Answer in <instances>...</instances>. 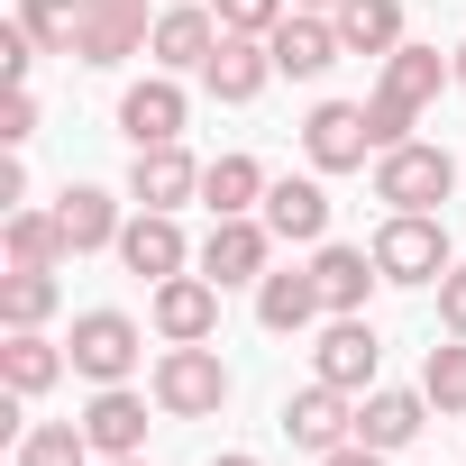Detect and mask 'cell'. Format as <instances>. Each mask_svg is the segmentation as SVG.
Listing matches in <instances>:
<instances>
[{
  "mask_svg": "<svg viewBox=\"0 0 466 466\" xmlns=\"http://www.w3.org/2000/svg\"><path fill=\"white\" fill-rule=\"evenodd\" d=\"M366 147H375V128H366V110H357V101H320V110L302 119V156H311L320 174L366 165Z\"/></svg>",
  "mask_w": 466,
  "mask_h": 466,
  "instance_id": "cell-9",
  "label": "cell"
},
{
  "mask_svg": "<svg viewBox=\"0 0 466 466\" xmlns=\"http://www.w3.org/2000/svg\"><path fill=\"white\" fill-rule=\"evenodd\" d=\"M19 28H28L46 56H74V37H83V0H19Z\"/></svg>",
  "mask_w": 466,
  "mask_h": 466,
  "instance_id": "cell-30",
  "label": "cell"
},
{
  "mask_svg": "<svg viewBox=\"0 0 466 466\" xmlns=\"http://www.w3.org/2000/svg\"><path fill=\"white\" fill-rule=\"evenodd\" d=\"M420 393H430V411H466V339L430 348V366H420Z\"/></svg>",
  "mask_w": 466,
  "mask_h": 466,
  "instance_id": "cell-31",
  "label": "cell"
},
{
  "mask_svg": "<svg viewBox=\"0 0 466 466\" xmlns=\"http://www.w3.org/2000/svg\"><path fill=\"white\" fill-rule=\"evenodd\" d=\"M101 448L83 439V420H28V439H19V466H92Z\"/></svg>",
  "mask_w": 466,
  "mask_h": 466,
  "instance_id": "cell-29",
  "label": "cell"
},
{
  "mask_svg": "<svg viewBox=\"0 0 466 466\" xmlns=\"http://www.w3.org/2000/svg\"><path fill=\"white\" fill-rule=\"evenodd\" d=\"M375 329H366V311H329V329H320V348H311V375L320 384H339V393H366L375 384Z\"/></svg>",
  "mask_w": 466,
  "mask_h": 466,
  "instance_id": "cell-6",
  "label": "cell"
},
{
  "mask_svg": "<svg viewBox=\"0 0 466 466\" xmlns=\"http://www.w3.org/2000/svg\"><path fill=\"white\" fill-rule=\"evenodd\" d=\"M375 266H384V284H439L448 275V228L430 210H393L375 228Z\"/></svg>",
  "mask_w": 466,
  "mask_h": 466,
  "instance_id": "cell-3",
  "label": "cell"
},
{
  "mask_svg": "<svg viewBox=\"0 0 466 466\" xmlns=\"http://www.w3.org/2000/svg\"><path fill=\"white\" fill-rule=\"evenodd\" d=\"M156 329H165V348L210 339V329H219V284H210V275H165V284H156Z\"/></svg>",
  "mask_w": 466,
  "mask_h": 466,
  "instance_id": "cell-11",
  "label": "cell"
},
{
  "mask_svg": "<svg viewBox=\"0 0 466 466\" xmlns=\"http://www.w3.org/2000/svg\"><path fill=\"white\" fill-rule=\"evenodd\" d=\"M28 137H37V92L10 83V101H0V147H28Z\"/></svg>",
  "mask_w": 466,
  "mask_h": 466,
  "instance_id": "cell-34",
  "label": "cell"
},
{
  "mask_svg": "<svg viewBox=\"0 0 466 466\" xmlns=\"http://www.w3.org/2000/svg\"><path fill=\"white\" fill-rule=\"evenodd\" d=\"M46 311H56V266H10L0 275V320L10 329H46Z\"/></svg>",
  "mask_w": 466,
  "mask_h": 466,
  "instance_id": "cell-28",
  "label": "cell"
},
{
  "mask_svg": "<svg viewBox=\"0 0 466 466\" xmlns=\"http://www.w3.org/2000/svg\"><path fill=\"white\" fill-rule=\"evenodd\" d=\"M266 228H275V238H293V248H311L320 238V228H329V192L320 183H266Z\"/></svg>",
  "mask_w": 466,
  "mask_h": 466,
  "instance_id": "cell-22",
  "label": "cell"
},
{
  "mask_svg": "<svg viewBox=\"0 0 466 466\" xmlns=\"http://www.w3.org/2000/svg\"><path fill=\"white\" fill-rule=\"evenodd\" d=\"M411 119H420L411 101H393V92H375V101H366V128H375V156H384V147H402V137H411Z\"/></svg>",
  "mask_w": 466,
  "mask_h": 466,
  "instance_id": "cell-33",
  "label": "cell"
},
{
  "mask_svg": "<svg viewBox=\"0 0 466 466\" xmlns=\"http://www.w3.org/2000/svg\"><path fill=\"white\" fill-rule=\"evenodd\" d=\"M37 56H46V46H37V37H28L19 19L0 28V83H28V65H37Z\"/></svg>",
  "mask_w": 466,
  "mask_h": 466,
  "instance_id": "cell-35",
  "label": "cell"
},
{
  "mask_svg": "<svg viewBox=\"0 0 466 466\" xmlns=\"http://www.w3.org/2000/svg\"><path fill=\"white\" fill-rule=\"evenodd\" d=\"M101 466H147V457H101Z\"/></svg>",
  "mask_w": 466,
  "mask_h": 466,
  "instance_id": "cell-42",
  "label": "cell"
},
{
  "mask_svg": "<svg viewBox=\"0 0 466 466\" xmlns=\"http://www.w3.org/2000/svg\"><path fill=\"white\" fill-rule=\"evenodd\" d=\"M201 201H210V219L257 210V201H266V165H257V156H219V165H201Z\"/></svg>",
  "mask_w": 466,
  "mask_h": 466,
  "instance_id": "cell-24",
  "label": "cell"
},
{
  "mask_svg": "<svg viewBox=\"0 0 466 466\" xmlns=\"http://www.w3.org/2000/svg\"><path fill=\"white\" fill-rule=\"evenodd\" d=\"M210 10H219V28H238V37H275L293 0H210Z\"/></svg>",
  "mask_w": 466,
  "mask_h": 466,
  "instance_id": "cell-32",
  "label": "cell"
},
{
  "mask_svg": "<svg viewBox=\"0 0 466 466\" xmlns=\"http://www.w3.org/2000/svg\"><path fill=\"white\" fill-rule=\"evenodd\" d=\"M448 56H457V83H466V46H448Z\"/></svg>",
  "mask_w": 466,
  "mask_h": 466,
  "instance_id": "cell-41",
  "label": "cell"
},
{
  "mask_svg": "<svg viewBox=\"0 0 466 466\" xmlns=\"http://www.w3.org/2000/svg\"><path fill=\"white\" fill-rule=\"evenodd\" d=\"M101 10H147V0H101Z\"/></svg>",
  "mask_w": 466,
  "mask_h": 466,
  "instance_id": "cell-39",
  "label": "cell"
},
{
  "mask_svg": "<svg viewBox=\"0 0 466 466\" xmlns=\"http://www.w3.org/2000/svg\"><path fill=\"white\" fill-rule=\"evenodd\" d=\"M293 10H339V0H293Z\"/></svg>",
  "mask_w": 466,
  "mask_h": 466,
  "instance_id": "cell-40",
  "label": "cell"
},
{
  "mask_svg": "<svg viewBox=\"0 0 466 466\" xmlns=\"http://www.w3.org/2000/svg\"><path fill=\"white\" fill-rule=\"evenodd\" d=\"M83 439H92L101 457H137V448H147V393L101 384V393H92V411H83Z\"/></svg>",
  "mask_w": 466,
  "mask_h": 466,
  "instance_id": "cell-15",
  "label": "cell"
},
{
  "mask_svg": "<svg viewBox=\"0 0 466 466\" xmlns=\"http://www.w3.org/2000/svg\"><path fill=\"white\" fill-rule=\"evenodd\" d=\"M320 311H329V302H320V275H311V266H284V275L266 266V284H257V320H266L275 339H293V329H311Z\"/></svg>",
  "mask_w": 466,
  "mask_h": 466,
  "instance_id": "cell-14",
  "label": "cell"
},
{
  "mask_svg": "<svg viewBox=\"0 0 466 466\" xmlns=\"http://www.w3.org/2000/svg\"><path fill=\"white\" fill-rule=\"evenodd\" d=\"M56 375H65V348L46 329H10V348H0V384H10V393H46Z\"/></svg>",
  "mask_w": 466,
  "mask_h": 466,
  "instance_id": "cell-26",
  "label": "cell"
},
{
  "mask_svg": "<svg viewBox=\"0 0 466 466\" xmlns=\"http://www.w3.org/2000/svg\"><path fill=\"white\" fill-rule=\"evenodd\" d=\"M0 248H10V266H65L74 248H65V219L56 210H0Z\"/></svg>",
  "mask_w": 466,
  "mask_h": 466,
  "instance_id": "cell-23",
  "label": "cell"
},
{
  "mask_svg": "<svg viewBox=\"0 0 466 466\" xmlns=\"http://www.w3.org/2000/svg\"><path fill=\"white\" fill-rule=\"evenodd\" d=\"M420 420H430V393H357V439L366 448H411L420 439Z\"/></svg>",
  "mask_w": 466,
  "mask_h": 466,
  "instance_id": "cell-18",
  "label": "cell"
},
{
  "mask_svg": "<svg viewBox=\"0 0 466 466\" xmlns=\"http://www.w3.org/2000/svg\"><path fill=\"white\" fill-rule=\"evenodd\" d=\"M266 46H275V74H293V83H311V74H329V65L348 56V37H339L329 10H284V28H275Z\"/></svg>",
  "mask_w": 466,
  "mask_h": 466,
  "instance_id": "cell-8",
  "label": "cell"
},
{
  "mask_svg": "<svg viewBox=\"0 0 466 466\" xmlns=\"http://www.w3.org/2000/svg\"><path fill=\"white\" fill-rule=\"evenodd\" d=\"M339 37H348V56H393L402 46V0H339Z\"/></svg>",
  "mask_w": 466,
  "mask_h": 466,
  "instance_id": "cell-25",
  "label": "cell"
},
{
  "mask_svg": "<svg viewBox=\"0 0 466 466\" xmlns=\"http://www.w3.org/2000/svg\"><path fill=\"white\" fill-rule=\"evenodd\" d=\"M210 466H257V457H238V448H228V457H210Z\"/></svg>",
  "mask_w": 466,
  "mask_h": 466,
  "instance_id": "cell-38",
  "label": "cell"
},
{
  "mask_svg": "<svg viewBox=\"0 0 466 466\" xmlns=\"http://www.w3.org/2000/svg\"><path fill=\"white\" fill-rule=\"evenodd\" d=\"M65 348H74V375H92V384H128V366L147 357V339H137L128 311H83Z\"/></svg>",
  "mask_w": 466,
  "mask_h": 466,
  "instance_id": "cell-4",
  "label": "cell"
},
{
  "mask_svg": "<svg viewBox=\"0 0 466 466\" xmlns=\"http://www.w3.org/2000/svg\"><path fill=\"white\" fill-rule=\"evenodd\" d=\"M457 192V165H448V147H420V137H402V147H384L375 156V201H393V210H439Z\"/></svg>",
  "mask_w": 466,
  "mask_h": 466,
  "instance_id": "cell-2",
  "label": "cell"
},
{
  "mask_svg": "<svg viewBox=\"0 0 466 466\" xmlns=\"http://www.w3.org/2000/svg\"><path fill=\"white\" fill-rule=\"evenodd\" d=\"M439 320H448V339H466V266L439 275Z\"/></svg>",
  "mask_w": 466,
  "mask_h": 466,
  "instance_id": "cell-36",
  "label": "cell"
},
{
  "mask_svg": "<svg viewBox=\"0 0 466 466\" xmlns=\"http://www.w3.org/2000/svg\"><path fill=\"white\" fill-rule=\"evenodd\" d=\"M228 28L201 10V0H174V10L156 19V37H147V56L165 65V74H183V65H210V46H219Z\"/></svg>",
  "mask_w": 466,
  "mask_h": 466,
  "instance_id": "cell-13",
  "label": "cell"
},
{
  "mask_svg": "<svg viewBox=\"0 0 466 466\" xmlns=\"http://www.w3.org/2000/svg\"><path fill=\"white\" fill-rule=\"evenodd\" d=\"M311 275H320V302H329V311H366V293L384 284L375 248H320V257H311Z\"/></svg>",
  "mask_w": 466,
  "mask_h": 466,
  "instance_id": "cell-21",
  "label": "cell"
},
{
  "mask_svg": "<svg viewBox=\"0 0 466 466\" xmlns=\"http://www.w3.org/2000/svg\"><path fill=\"white\" fill-rule=\"evenodd\" d=\"M192 192H201V165L183 147H137V165H128V201L137 210H183Z\"/></svg>",
  "mask_w": 466,
  "mask_h": 466,
  "instance_id": "cell-10",
  "label": "cell"
},
{
  "mask_svg": "<svg viewBox=\"0 0 466 466\" xmlns=\"http://www.w3.org/2000/svg\"><path fill=\"white\" fill-rule=\"evenodd\" d=\"M266 257H275V228L266 219H210V238H201V275L228 293V284H266Z\"/></svg>",
  "mask_w": 466,
  "mask_h": 466,
  "instance_id": "cell-5",
  "label": "cell"
},
{
  "mask_svg": "<svg viewBox=\"0 0 466 466\" xmlns=\"http://www.w3.org/2000/svg\"><path fill=\"white\" fill-rule=\"evenodd\" d=\"M320 466H384V448H366V439H348V448H329Z\"/></svg>",
  "mask_w": 466,
  "mask_h": 466,
  "instance_id": "cell-37",
  "label": "cell"
},
{
  "mask_svg": "<svg viewBox=\"0 0 466 466\" xmlns=\"http://www.w3.org/2000/svg\"><path fill=\"white\" fill-rule=\"evenodd\" d=\"M201 83H210L219 101H257V92L275 83V46H266V37H238V28H228V37L210 46V65H201Z\"/></svg>",
  "mask_w": 466,
  "mask_h": 466,
  "instance_id": "cell-12",
  "label": "cell"
},
{
  "mask_svg": "<svg viewBox=\"0 0 466 466\" xmlns=\"http://www.w3.org/2000/svg\"><path fill=\"white\" fill-rule=\"evenodd\" d=\"M156 28H147V10H101V0H83V37H74V56L83 65H119V56H137Z\"/></svg>",
  "mask_w": 466,
  "mask_h": 466,
  "instance_id": "cell-20",
  "label": "cell"
},
{
  "mask_svg": "<svg viewBox=\"0 0 466 466\" xmlns=\"http://www.w3.org/2000/svg\"><path fill=\"white\" fill-rule=\"evenodd\" d=\"M56 219H65V248H74V257H92V248H119V228H128V219H119V201H110L101 183H74V192L56 201Z\"/></svg>",
  "mask_w": 466,
  "mask_h": 466,
  "instance_id": "cell-19",
  "label": "cell"
},
{
  "mask_svg": "<svg viewBox=\"0 0 466 466\" xmlns=\"http://www.w3.org/2000/svg\"><path fill=\"white\" fill-rule=\"evenodd\" d=\"M448 74H457V56H439V46H393V56H384V83H375V92H393V101H411V110H420V101H430V92H439Z\"/></svg>",
  "mask_w": 466,
  "mask_h": 466,
  "instance_id": "cell-27",
  "label": "cell"
},
{
  "mask_svg": "<svg viewBox=\"0 0 466 466\" xmlns=\"http://www.w3.org/2000/svg\"><path fill=\"white\" fill-rule=\"evenodd\" d=\"M284 430H293V448H311V457H329V448H348L357 439V393H339V384H302L293 402H284Z\"/></svg>",
  "mask_w": 466,
  "mask_h": 466,
  "instance_id": "cell-7",
  "label": "cell"
},
{
  "mask_svg": "<svg viewBox=\"0 0 466 466\" xmlns=\"http://www.w3.org/2000/svg\"><path fill=\"white\" fill-rule=\"evenodd\" d=\"M119 128H128V147H174V137H183V92H174L165 74L128 83V101H119Z\"/></svg>",
  "mask_w": 466,
  "mask_h": 466,
  "instance_id": "cell-17",
  "label": "cell"
},
{
  "mask_svg": "<svg viewBox=\"0 0 466 466\" xmlns=\"http://www.w3.org/2000/svg\"><path fill=\"white\" fill-rule=\"evenodd\" d=\"M219 402H228V366H219V348L183 339V348L156 357V411H174V420H210Z\"/></svg>",
  "mask_w": 466,
  "mask_h": 466,
  "instance_id": "cell-1",
  "label": "cell"
},
{
  "mask_svg": "<svg viewBox=\"0 0 466 466\" xmlns=\"http://www.w3.org/2000/svg\"><path fill=\"white\" fill-rule=\"evenodd\" d=\"M119 266L147 275V284L183 275V228H174V210H137V219L119 228Z\"/></svg>",
  "mask_w": 466,
  "mask_h": 466,
  "instance_id": "cell-16",
  "label": "cell"
}]
</instances>
